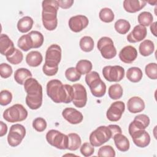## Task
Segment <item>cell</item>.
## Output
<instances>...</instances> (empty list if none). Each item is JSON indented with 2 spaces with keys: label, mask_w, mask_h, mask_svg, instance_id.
<instances>
[{
  "label": "cell",
  "mask_w": 157,
  "mask_h": 157,
  "mask_svg": "<svg viewBox=\"0 0 157 157\" xmlns=\"http://www.w3.org/2000/svg\"><path fill=\"white\" fill-rule=\"evenodd\" d=\"M47 94L55 103L68 104L72 102L74 91L72 86L64 84L58 80L53 79L47 84Z\"/></svg>",
  "instance_id": "obj_1"
},
{
  "label": "cell",
  "mask_w": 157,
  "mask_h": 157,
  "mask_svg": "<svg viewBox=\"0 0 157 157\" xmlns=\"http://www.w3.org/2000/svg\"><path fill=\"white\" fill-rule=\"evenodd\" d=\"M24 89L27 93L26 104L31 110H37L42 104V86L39 82L34 78H29L24 83Z\"/></svg>",
  "instance_id": "obj_2"
},
{
  "label": "cell",
  "mask_w": 157,
  "mask_h": 157,
  "mask_svg": "<svg viewBox=\"0 0 157 157\" xmlns=\"http://www.w3.org/2000/svg\"><path fill=\"white\" fill-rule=\"evenodd\" d=\"M121 132V128L117 124L101 126L90 134V142L93 147H100L113 138L115 134Z\"/></svg>",
  "instance_id": "obj_3"
},
{
  "label": "cell",
  "mask_w": 157,
  "mask_h": 157,
  "mask_svg": "<svg viewBox=\"0 0 157 157\" xmlns=\"http://www.w3.org/2000/svg\"><path fill=\"white\" fill-rule=\"evenodd\" d=\"M61 59V48L57 44H52L45 53V63L42 71L47 76L55 75L58 71V65Z\"/></svg>",
  "instance_id": "obj_4"
},
{
  "label": "cell",
  "mask_w": 157,
  "mask_h": 157,
  "mask_svg": "<svg viewBox=\"0 0 157 157\" xmlns=\"http://www.w3.org/2000/svg\"><path fill=\"white\" fill-rule=\"evenodd\" d=\"M42 20L44 28L48 31L55 30L58 25L57 13L59 8L56 0H45L42 2Z\"/></svg>",
  "instance_id": "obj_5"
},
{
  "label": "cell",
  "mask_w": 157,
  "mask_h": 157,
  "mask_svg": "<svg viewBox=\"0 0 157 157\" xmlns=\"http://www.w3.org/2000/svg\"><path fill=\"white\" fill-rule=\"evenodd\" d=\"M85 82L94 96L101 98L105 95L106 85L97 72L91 71L86 74Z\"/></svg>",
  "instance_id": "obj_6"
},
{
  "label": "cell",
  "mask_w": 157,
  "mask_h": 157,
  "mask_svg": "<svg viewBox=\"0 0 157 157\" xmlns=\"http://www.w3.org/2000/svg\"><path fill=\"white\" fill-rule=\"evenodd\" d=\"M28 113L23 105L16 104L7 108L3 113L4 119L10 123H16L26 119Z\"/></svg>",
  "instance_id": "obj_7"
},
{
  "label": "cell",
  "mask_w": 157,
  "mask_h": 157,
  "mask_svg": "<svg viewBox=\"0 0 157 157\" xmlns=\"http://www.w3.org/2000/svg\"><path fill=\"white\" fill-rule=\"evenodd\" d=\"M46 140L52 146L60 150L67 148L68 136L56 129H51L47 132Z\"/></svg>",
  "instance_id": "obj_8"
},
{
  "label": "cell",
  "mask_w": 157,
  "mask_h": 157,
  "mask_svg": "<svg viewBox=\"0 0 157 157\" xmlns=\"http://www.w3.org/2000/svg\"><path fill=\"white\" fill-rule=\"evenodd\" d=\"M98 49L100 51L102 56L107 59H112L117 55V50L114 46L112 39L109 37L104 36L98 41Z\"/></svg>",
  "instance_id": "obj_9"
},
{
  "label": "cell",
  "mask_w": 157,
  "mask_h": 157,
  "mask_svg": "<svg viewBox=\"0 0 157 157\" xmlns=\"http://www.w3.org/2000/svg\"><path fill=\"white\" fill-rule=\"evenodd\" d=\"M26 136V129L20 124H15L10 126L7 136V142L11 147L19 145Z\"/></svg>",
  "instance_id": "obj_10"
},
{
  "label": "cell",
  "mask_w": 157,
  "mask_h": 157,
  "mask_svg": "<svg viewBox=\"0 0 157 157\" xmlns=\"http://www.w3.org/2000/svg\"><path fill=\"white\" fill-rule=\"evenodd\" d=\"M102 72L104 78L110 82H118L124 77V69L118 65L106 66L103 67Z\"/></svg>",
  "instance_id": "obj_11"
},
{
  "label": "cell",
  "mask_w": 157,
  "mask_h": 157,
  "mask_svg": "<svg viewBox=\"0 0 157 157\" xmlns=\"http://www.w3.org/2000/svg\"><path fill=\"white\" fill-rule=\"evenodd\" d=\"M72 87L74 91L73 104L78 108L85 107L87 102V93L85 86L80 83H75Z\"/></svg>",
  "instance_id": "obj_12"
},
{
  "label": "cell",
  "mask_w": 157,
  "mask_h": 157,
  "mask_svg": "<svg viewBox=\"0 0 157 157\" xmlns=\"http://www.w3.org/2000/svg\"><path fill=\"white\" fill-rule=\"evenodd\" d=\"M125 110V104L123 101H118L113 102L106 112L107 118L110 121H118Z\"/></svg>",
  "instance_id": "obj_13"
},
{
  "label": "cell",
  "mask_w": 157,
  "mask_h": 157,
  "mask_svg": "<svg viewBox=\"0 0 157 157\" xmlns=\"http://www.w3.org/2000/svg\"><path fill=\"white\" fill-rule=\"evenodd\" d=\"M89 23L88 18L83 15L73 16L69 20L68 25L70 29L74 33L82 31L87 27Z\"/></svg>",
  "instance_id": "obj_14"
},
{
  "label": "cell",
  "mask_w": 157,
  "mask_h": 157,
  "mask_svg": "<svg viewBox=\"0 0 157 157\" xmlns=\"http://www.w3.org/2000/svg\"><path fill=\"white\" fill-rule=\"evenodd\" d=\"M150 118L145 114H139L135 117L134 120L129 124L128 131L129 135L137 130L145 129L150 124Z\"/></svg>",
  "instance_id": "obj_15"
},
{
  "label": "cell",
  "mask_w": 157,
  "mask_h": 157,
  "mask_svg": "<svg viewBox=\"0 0 157 157\" xmlns=\"http://www.w3.org/2000/svg\"><path fill=\"white\" fill-rule=\"evenodd\" d=\"M130 136L132 137L134 144L138 147L145 148L150 143V136L148 132L145 129L136 131Z\"/></svg>",
  "instance_id": "obj_16"
},
{
  "label": "cell",
  "mask_w": 157,
  "mask_h": 157,
  "mask_svg": "<svg viewBox=\"0 0 157 157\" xmlns=\"http://www.w3.org/2000/svg\"><path fill=\"white\" fill-rule=\"evenodd\" d=\"M62 116L66 121L72 124L80 123L83 119L82 113L72 107L65 108L62 112Z\"/></svg>",
  "instance_id": "obj_17"
},
{
  "label": "cell",
  "mask_w": 157,
  "mask_h": 157,
  "mask_svg": "<svg viewBox=\"0 0 157 157\" xmlns=\"http://www.w3.org/2000/svg\"><path fill=\"white\" fill-rule=\"evenodd\" d=\"M137 57L136 48L131 45H127L123 47L119 53L120 60L126 64L132 63Z\"/></svg>",
  "instance_id": "obj_18"
},
{
  "label": "cell",
  "mask_w": 157,
  "mask_h": 157,
  "mask_svg": "<svg viewBox=\"0 0 157 157\" xmlns=\"http://www.w3.org/2000/svg\"><path fill=\"white\" fill-rule=\"evenodd\" d=\"M147 34L146 27L138 25L134 26L132 31L128 35L127 40L130 43H136L144 40Z\"/></svg>",
  "instance_id": "obj_19"
},
{
  "label": "cell",
  "mask_w": 157,
  "mask_h": 157,
  "mask_svg": "<svg viewBox=\"0 0 157 157\" xmlns=\"http://www.w3.org/2000/svg\"><path fill=\"white\" fill-rule=\"evenodd\" d=\"M14 44L9 37L5 34L0 36V52L1 54L6 56L12 54L14 50Z\"/></svg>",
  "instance_id": "obj_20"
},
{
  "label": "cell",
  "mask_w": 157,
  "mask_h": 157,
  "mask_svg": "<svg viewBox=\"0 0 157 157\" xmlns=\"http://www.w3.org/2000/svg\"><path fill=\"white\" fill-rule=\"evenodd\" d=\"M144 100L139 96H133L129 99L127 102V108L129 112L137 113L142 112L145 109Z\"/></svg>",
  "instance_id": "obj_21"
},
{
  "label": "cell",
  "mask_w": 157,
  "mask_h": 157,
  "mask_svg": "<svg viewBox=\"0 0 157 157\" xmlns=\"http://www.w3.org/2000/svg\"><path fill=\"white\" fill-rule=\"evenodd\" d=\"M147 2L140 0H124L123 1V8L129 13H136L142 9Z\"/></svg>",
  "instance_id": "obj_22"
},
{
  "label": "cell",
  "mask_w": 157,
  "mask_h": 157,
  "mask_svg": "<svg viewBox=\"0 0 157 157\" xmlns=\"http://www.w3.org/2000/svg\"><path fill=\"white\" fill-rule=\"evenodd\" d=\"M117 148L122 152L127 151L129 149L130 144L128 139L121 133L117 134L113 137Z\"/></svg>",
  "instance_id": "obj_23"
},
{
  "label": "cell",
  "mask_w": 157,
  "mask_h": 157,
  "mask_svg": "<svg viewBox=\"0 0 157 157\" xmlns=\"http://www.w3.org/2000/svg\"><path fill=\"white\" fill-rule=\"evenodd\" d=\"M43 56L38 51H31L26 56V62L31 67H37L42 62Z\"/></svg>",
  "instance_id": "obj_24"
},
{
  "label": "cell",
  "mask_w": 157,
  "mask_h": 157,
  "mask_svg": "<svg viewBox=\"0 0 157 157\" xmlns=\"http://www.w3.org/2000/svg\"><path fill=\"white\" fill-rule=\"evenodd\" d=\"M32 77V74L29 70L26 68H19L14 73V79L15 82L20 85H24L25 82L28 78Z\"/></svg>",
  "instance_id": "obj_25"
},
{
  "label": "cell",
  "mask_w": 157,
  "mask_h": 157,
  "mask_svg": "<svg viewBox=\"0 0 157 157\" xmlns=\"http://www.w3.org/2000/svg\"><path fill=\"white\" fill-rule=\"evenodd\" d=\"M34 23L33 19L29 16H25L20 18L17 23V29L22 33H26L33 28Z\"/></svg>",
  "instance_id": "obj_26"
},
{
  "label": "cell",
  "mask_w": 157,
  "mask_h": 157,
  "mask_svg": "<svg viewBox=\"0 0 157 157\" xmlns=\"http://www.w3.org/2000/svg\"><path fill=\"white\" fill-rule=\"evenodd\" d=\"M143 77L142 70L137 67H131L127 70L126 77L132 83H137L141 80Z\"/></svg>",
  "instance_id": "obj_27"
},
{
  "label": "cell",
  "mask_w": 157,
  "mask_h": 157,
  "mask_svg": "<svg viewBox=\"0 0 157 157\" xmlns=\"http://www.w3.org/2000/svg\"><path fill=\"white\" fill-rule=\"evenodd\" d=\"M139 52L144 56H148L151 55L155 50L154 43L148 39L142 41L139 47Z\"/></svg>",
  "instance_id": "obj_28"
},
{
  "label": "cell",
  "mask_w": 157,
  "mask_h": 157,
  "mask_svg": "<svg viewBox=\"0 0 157 157\" xmlns=\"http://www.w3.org/2000/svg\"><path fill=\"white\" fill-rule=\"evenodd\" d=\"M68 145L67 150L71 151L77 150L80 147L82 140L80 136L77 133H69L68 135Z\"/></svg>",
  "instance_id": "obj_29"
},
{
  "label": "cell",
  "mask_w": 157,
  "mask_h": 157,
  "mask_svg": "<svg viewBox=\"0 0 157 157\" xmlns=\"http://www.w3.org/2000/svg\"><path fill=\"white\" fill-rule=\"evenodd\" d=\"M18 47L23 51L27 52L31 48H33V43L29 34L21 36L18 40Z\"/></svg>",
  "instance_id": "obj_30"
},
{
  "label": "cell",
  "mask_w": 157,
  "mask_h": 157,
  "mask_svg": "<svg viewBox=\"0 0 157 157\" xmlns=\"http://www.w3.org/2000/svg\"><path fill=\"white\" fill-rule=\"evenodd\" d=\"M93 67L91 62L87 59H81L78 61L76 64L75 69L81 74H87L91 72Z\"/></svg>",
  "instance_id": "obj_31"
},
{
  "label": "cell",
  "mask_w": 157,
  "mask_h": 157,
  "mask_svg": "<svg viewBox=\"0 0 157 157\" xmlns=\"http://www.w3.org/2000/svg\"><path fill=\"white\" fill-rule=\"evenodd\" d=\"M79 45L82 51L85 52H90L94 48V40L90 36H83L80 40Z\"/></svg>",
  "instance_id": "obj_32"
},
{
  "label": "cell",
  "mask_w": 157,
  "mask_h": 157,
  "mask_svg": "<svg viewBox=\"0 0 157 157\" xmlns=\"http://www.w3.org/2000/svg\"><path fill=\"white\" fill-rule=\"evenodd\" d=\"M108 94L109 97L113 100L120 99L123 94V90L122 86L118 84L115 83L112 85L108 90Z\"/></svg>",
  "instance_id": "obj_33"
},
{
  "label": "cell",
  "mask_w": 157,
  "mask_h": 157,
  "mask_svg": "<svg viewBox=\"0 0 157 157\" xmlns=\"http://www.w3.org/2000/svg\"><path fill=\"white\" fill-rule=\"evenodd\" d=\"M28 34L31 37L33 48H38L42 45L44 38L41 33L37 31H31Z\"/></svg>",
  "instance_id": "obj_34"
},
{
  "label": "cell",
  "mask_w": 157,
  "mask_h": 157,
  "mask_svg": "<svg viewBox=\"0 0 157 157\" xmlns=\"http://www.w3.org/2000/svg\"><path fill=\"white\" fill-rule=\"evenodd\" d=\"M114 28L118 33L125 34L130 29L131 25L128 21L124 19H119L115 23Z\"/></svg>",
  "instance_id": "obj_35"
},
{
  "label": "cell",
  "mask_w": 157,
  "mask_h": 157,
  "mask_svg": "<svg viewBox=\"0 0 157 157\" xmlns=\"http://www.w3.org/2000/svg\"><path fill=\"white\" fill-rule=\"evenodd\" d=\"M137 20L140 25L146 27L150 26L153 23V17L150 12L144 11L138 15Z\"/></svg>",
  "instance_id": "obj_36"
},
{
  "label": "cell",
  "mask_w": 157,
  "mask_h": 157,
  "mask_svg": "<svg viewBox=\"0 0 157 157\" xmlns=\"http://www.w3.org/2000/svg\"><path fill=\"white\" fill-rule=\"evenodd\" d=\"M99 17L100 20L104 23H110L114 20L115 15L111 9L104 7L100 10Z\"/></svg>",
  "instance_id": "obj_37"
},
{
  "label": "cell",
  "mask_w": 157,
  "mask_h": 157,
  "mask_svg": "<svg viewBox=\"0 0 157 157\" xmlns=\"http://www.w3.org/2000/svg\"><path fill=\"white\" fill-rule=\"evenodd\" d=\"M6 57V59L10 64L15 65V64H20L22 61L23 59V55L20 50L17 48H15L12 54Z\"/></svg>",
  "instance_id": "obj_38"
},
{
  "label": "cell",
  "mask_w": 157,
  "mask_h": 157,
  "mask_svg": "<svg viewBox=\"0 0 157 157\" xmlns=\"http://www.w3.org/2000/svg\"><path fill=\"white\" fill-rule=\"evenodd\" d=\"M65 76L68 80L72 82H77L81 78V74L74 67H69L66 70Z\"/></svg>",
  "instance_id": "obj_39"
},
{
  "label": "cell",
  "mask_w": 157,
  "mask_h": 157,
  "mask_svg": "<svg viewBox=\"0 0 157 157\" xmlns=\"http://www.w3.org/2000/svg\"><path fill=\"white\" fill-rule=\"evenodd\" d=\"M98 156L105 157H115V151L113 148L110 145H104L99 148L98 151Z\"/></svg>",
  "instance_id": "obj_40"
},
{
  "label": "cell",
  "mask_w": 157,
  "mask_h": 157,
  "mask_svg": "<svg viewBox=\"0 0 157 157\" xmlns=\"http://www.w3.org/2000/svg\"><path fill=\"white\" fill-rule=\"evenodd\" d=\"M145 72L147 77L152 80L157 78V64L156 63H150L146 65Z\"/></svg>",
  "instance_id": "obj_41"
},
{
  "label": "cell",
  "mask_w": 157,
  "mask_h": 157,
  "mask_svg": "<svg viewBox=\"0 0 157 157\" xmlns=\"http://www.w3.org/2000/svg\"><path fill=\"white\" fill-rule=\"evenodd\" d=\"M47 122L42 117H37L33 121V127L37 132H43L47 128Z\"/></svg>",
  "instance_id": "obj_42"
},
{
  "label": "cell",
  "mask_w": 157,
  "mask_h": 157,
  "mask_svg": "<svg viewBox=\"0 0 157 157\" xmlns=\"http://www.w3.org/2000/svg\"><path fill=\"white\" fill-rule=\"evenodd\" d=\"M12 100V94L8 90H2L0 93V104L1 105H7L11 102Z\"/></svg>",
  "instance_id": "obj_43"
},
{
  "label": "cell",
  "mask_w": 157,
  "mask_h": 157,
  "mask_svg": "<svg viewBox=\"0 0 157 157\" xmlns=\"http://www.w3.org/2000/svg\"><path fill=\"white\" fill-rule=\"evenodd\" d=\"M80 151L83 156L85 157H88L91 156L94 153V148L90 143L85 142L80 147Z\"/></svg>",
  "instance_id": "obj_44"
},
{
  "label": "cell",
  "mask_w": 157,
  "mask_h": 157,
  "mask_svg": "<svg viewBox=\"0 0 157 157\" xmlns=\"http://www.w3.org/2000/svg\"><path fill=\"white\" fill-rule=\"evenodd\" d=\"M13 72L11 66L7 63H1L0 64V75L2 78H7L11 76Z\"/></svg>",
  "instance_id": "obj_45"
},
{
  "label": "cell",
  "mask_w": 157,
  "mask_h": 157,
  "mask_svg": "<svg viewBox=\"0 0 157 157\" xmlns=\"http://www.w3.org/2000/svg\"><path fill=\"white\" fill-rule=\"evenodd\" d=\"M57 1L59 7L64 9L70 8L74 2L73 0H58Z\"/></svg>",
  "instance_id": "obj_46"
},
{
  "label": "cell",
  "mask_w": 157,
  "mask_h": 157,
  "mask_svg": "<svg viewBox=\"0 0 157 157\" xmlns=\"http://www.w3.org/2000/svg\"><path fill=\"white\" fill-rule=\"evenodd\" d=\"M0 137H2L6 134L7 132V126L3 121H0Z\"/></svg>",
  "instance_id": "obj_47"
},
{
  "label": "cell",
  "mask_w": 157,
  "mask_h": 157,
  "mask_svg": "<svg viewBox=\"0 0 157 157\" xmlns=\"http://www.w3.org/2000/svg\"><path fill=\"white\" fill-rule=\"evenodd\" d=\"M150 31H151L152 34L154 36L156 37L157 34H156V21L152 23L150 25Z\"/></svg>",
  "instance_id": "obj_48"
},
{
  "label": "cell",
  "mask_w": 157,
  "mask_h": 157,
  "mask_svg": "<svg viewBox=\"0 0 157 157\" xmlns=\"http://www.w3.org/2000/svg\"><path fill=\"white\" fill-rule=\"evenodd\" d=\"M147 3H149L150 4H151V6H155L156 5V2H157V1H146Z\"/></svg>",
  "instance_id": "obj_49"
}]
</instances>
